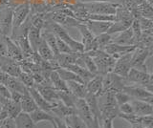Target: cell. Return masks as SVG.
Instances as JSON below:
<instances>
[{"instance_id": "1", "label": "cell", "mask_w": 153, "mask_h": 128, "mask_svg": "<svg viewBox=\"0 0 153 128\" xmlns=\"http://www.w3.org/2000/svg\"><path fill=\"white\" fill-rule=\"evenodd\" d=\"M42 30H47L51 33H53L56 36L59 37L64 42H66L68 46L72 49L74 53H84V46L81 43V41H78L72 37L69 33L66 31L65 28H63L61 25L57 23L52 21L50 19H45L44 26Z\"/></svg>"}, {"instance_id": "2", "label": "cell", "mask_w": 153, "mask_h": 128, "mask_svg": "<svg viewBox=\"0 0 153 128\" xmlns=\"http://www.w3.org/2000/svg\"><path fill=\"white\" fill-rule=\"evenodd\" d=\"M97 98L100 112V120H102V118H111V120H114L115 118L118 117L120 111L119 105L116 101V98H115V93L104 92L100 94Z\"/></svg>"}, {"instance_id": "3", "label": "cell", "mask_w": 153, "mask_h": 128, "mask_svg": "<svg viewBox=\"0 0 153 128\" xmlns=\"http://www.w3.org/2000/svg\"><path fill=\"white\" fill-rule=\"evenodd\" d=\"M85 53L93 58L96 66H97L98 74L105 75L108 73L113 72L116 58H113L112 55H108L105 51L95 50V51L85 52Z\"/></svg>"}, {"instance_id": "4", "label": "cell", "mask_w": 153, "mask_h": 128, "mask_svg": "<svg viewBox=\"0 0 153 128\" xmlns=\"http://www.w3.org/2000/svg\"><path fill=\"white\" fill-rule=\"evenodd\" d=\"M83 6L92 15H115L120 3L114 2H86Z\"/></svg>"}, {"instance_id": "5", "label": "cell", "mask_w": 153, "mask_h": 128, "mask_svg": "<svg viewBox=\"0 0 153 128\" xmlns=\"http://www.w3.org/2000/svg\"><path fill=\"white\" fill-rule=\"evenodd\" d=\"M124 85H126V78L114 74L113 72L103 75L102 80V92H120L123 91Z\"/></svg>"}, {"instance_id": "6", "label": "cell", "mask_w": 153, "mask_h": 128, "mask_svg": "<svg viewBox=\"0 0 153 128\" xmlns=\"http://www.w3.org/2000/svg\"><path fill=\"white\" fill-rule=\"evenodd\" d=\"M13 10L11 5L0 8V34L10 37L13 32Z\"/></svg>"}, {"instance_id": "7", "label": "cell", "mask_w": 153, "mask_h": 128, "mask_svg": "<svg viewBox=\"0 0 153 128\" xmlns=\"http://www.w3.org/2000/svg\"><path fill=\"white\" fill-rule=\"evenodd\" d=\"M75 108L76 110V115H78L87 126V128H94V125L97 121L91 113L90 109L86 103L84 98H76L75 103Z\"/></svg>"}, {"instance_id": "8", "label": "cell", "mask_w": 153, "mask_h": 128, "mask_svg": "<svg viewBox=\"0 0 153 128\" xmlns=\"http://www.w3.org/2000/svg\"><path fill=\"white\" fill-rule=\"evenodd\" d=\"M31 7L30 3L25 1L18 5L13 7V31L16 30L18 27H20L24 21L27 19V17L30 16ZM13 33V32H12Z\"/></svg>"}, {"instance_id": "9", "label": "cell", "mask_w": 153, "mask_h": 128, "mask_svg": "<svg viewBox=\"0 0 153 128\" xmlns=\"http://www.w3.org/2000/svg\"><path fill=\"white\" fill-rule=\"evenodd\" d=\"M147 58H149L148 49L145 48V47L136 46L135 50L132 52V58H131L132 68L147 71V67L146 64Z\"/></svg>"}, {"instance_id": "10", "label": "cell", "mask_w": 153, "mask_h": 128, "mask_svg": "<svg viewBox=\"0 0 153 128\" xmlns=\"http://www.w3.org/2000/svg\"><path fill=\"white\" fill-rule=\"evenodd\" d=\"M131 58H132V52L131 53H127L126 55H123L120 58H118L116 59V62H115L113 73L123 78H126L129 71L132 68Z\"/></svg>"}, {"instance_id": "11", "label": "cell", "mask_w": 153, "mask_h": 128, "mask_svg": "<svg viewBox=\"0 0 153 128\" xmlns=\"http://www.w3.org/2000/svg\"><path fill=\"white\" fill-rule=\"evenodd\" d=\"M149 75L150 74L148 73V71L131 68L128 73L127 78H126V84H137L143 87L147 83H149Z\"/></svg>"}, {"instance_id": "12", "label": "cell", "mask_w": 153, "mask_h": 128, "mask_svg": "<svg viewBox=\"0 0 153 128\" xmlns=\"http://www.w3.org/2000/svg\"><path fill=\"white\" fill-rule=\"evenodd\" d=\"M123 91L126 92L127 95H129L132 99H139V101H143L152 94L150 92H148L146 88H143L141 85H137V84L124 85Z\"/></svg>"}, {"instance_id": "13", "label": "cell", "mask_w": 153, "mask_h": 128, "mask_svg": "<svg viewBox=\"0 0 153 128\" xmlns=\"http://www.w3.org/2000/svg\"><path fill=\"white\" fill-rule=\"evenodd\" d=\"M135 48H136V46H134V45H120L117 43H114V42H111V43H109L108 45L105 46L103 51H105L108 55H112L113 58L117 59L123 55L131 53V52L135 50Z\"/></svg>"}, {"instance_id": "14", "label": "cell", "mask_w": 153, "mask_h": 128, "mask_svg": "<svg viewBox=\"0 0 153 128\" xmlns=\"http://www.w3.org/2000/svg\"><path fill=\"white\" fill-rule=\"evenodd\" d=\"M88 30L92 33L94 36H97L99 35H102L106 33L108 29L111 26L112 22H104V21H96V20H86L84 22Z\"/></svg>"}, {"instance_id": "15", "label": "cell", "mask_w": 153, "mask_h": 128, "mask_svg": "<svg viewBox=\"0 0 153 128\" xmlns=\"http://www.w3.org/2000/svg\"><path fill=\"white\" fill-rule=\"evenodd\" d=\"M28 90H29V92H30L31 96L33 97V101H35L37 108L42 109V110H44L46 112L52 113V109H53V107H54L55 103H52V102L47 101L46 99L41 96L40 93L36 89L35 86L31 87V88H28Z\"/></svg>"}, {"instance_id": "16", "label": "cell", "mask_w": 153, "mask_h": 128, "mask_svg": "<svg viewBox=\"0 0 153 128\" xmlns=\"http://www.w3.org/2000/svg\"><path fill=\"white\" fill-rule=\"evenodd\" d=\"M134 114L137 116H153V107L149 103L139 99H131L130 101Z\"/></svg>"}, {"instance_id": "17", "label": "cell", "mask_w": 153, "mask_h": 128, "mask_svg": "<svg viewBox=\"0 0 153 128\" xmlns=\"http://www.w3.org/2000/svg\"><path fill=\"white\" fill-rule=\"evenodd\" d=\"M5 41H6V47H7V56L13 58L16 62H20L24 59L23 54L18 47V45L14 41H13L10 37H5Z\"/></svg>"}, {"instance_id": "18", "label": "cell", "mask_w": 153, "mask_h": 128, "mask_svg": "<svg viewBox=\"0 0 153 128\" xmlns=\"http://www.w3.org/2000/svg\"><path fill=\"white\" fill-rule=\"evenodd\" d=\"M29 115H30L32 121L35 122L36 124H38V123L42 122V121L50 122V123H52V125L55 123V116L53 115L52 113L46 112L39 108H36V110L31 112Z\"/></svg>"}, {"instance_id": "19", "label": "cell", "mask_w": 153, "mask_h": 128, "mask_svg": "<svg viewBox=\"0 0 153 128\" xmlns=\"http://www.w3.org/2000/svg\"><path fill=\"white\" fill-rule=\"evenodd\" d=\"M102 80L103 75L97 74L91 78L89 81L85 84L86 89H87V93L94 94L96 96H100L102 92Z\"/></svg>"}, {"instance_id": "20", "label": "cell", "mask_w": 153, "mask_h": 128, "mask_svg": "<svg viewBox=\"0 0 153 128\" xmlns=\"http://www.w3.org/2000/svg\"><path fill=\"white\" fill-rule=\"evenodd\" d=\"M112 42L120 44V45H134L135 46V44H134L133 32L131 30V27L121 32V33H119L116 36L113 37Z\"/></svg>"}, {"instance_id": "21", "label": "cell", "mask_w": 153, "mask_h": 128, "mask_svg": "<svg viewBox=\"0 0 153 128\" xmlns=\"http://www.w3.org/2000/svg\"><path fill=\"white\" fill-rule=\"evenodd\" d=\"M27 37H28V41H29V43H30L31 48L33 49V52H36V53L37 47L40 44V42L42 40L41 30L32 25L30 30H29V32H28Z\"/></svg>"}, {"instance_id": "22", "label": "cell", "mask_w": 153, "mask_h": 128, "mask_svg": "<svg viewBox=\"0 0 153 128\" xmlns=\"http://www.w3.org/2000/svg\"><path fill=\"white\" fill-rule=\"evenodd\" d=\"M76 29L79 30V34L81 36V38H82L81 39V43L84 46V52H87L90 48V45L92 43L95 36L92 35V33L88 30V28L86 27L84 23H79V24L76 26Z\"/></svg>"}, {"instance_id": "23", "label": "cell", "mask_w": 153, "mask_h": 128, "mask_svg": "<svg viewBox=\"0 0 153 128\" xmlns=\"http://www.w3.org/2000/svg\"><path fill=\"white\" fill-rule=\"evenodd\" d=\"M20 106H21V111L24 113H28L30 114L33 110H36L37 108L36 104L33 101V97L31 96L30 92L27 89V91H25L22 94V98L20 101Z\"/></svg>"}, {"instance_id": "24", "label": "cell", "mask_w": 153, "mask_h": 128, "mask_svg": "<svg viewBox=\"0 0 153 128\" xmlns=\"http://www.w3.org/2000/svg\"><path fill=\"white\" fill-rule=\"evenodd\" d=\"M79 54L80 53H72V54H59L55 56V60L59 64V67L65 68L68 65L76 64V58H78Z\"/></svg>"}, {"instance_id": "25", "label": "cell", "mask_w": 153, "mask_h": 128, "mask_svg": "<svg viewBox=\"0 0 153 128\" xmlns=\"http://www.w3.org/2000/svg\"><path fill=\"white\" fill-rule=\"evenodd\" d=\"M67 87L69 91L78 98H84L87 94L85 84L78 81H67Z\"/></svg>"}, {"instance_id": "26", "label": "cell", "mask_w": 153, "mask_h": 128, "mask_svg": "<svg viewBox=\"0 0 153 128\" xmlns=\"http://www.w3.org/2000/svg\"><path fill=\"white\" fill-rule=\"evenodd\" d=\"M16 121V128H37V124L32 121L28 113L21 112L14 118Z\"/></svg>"}, {"instance_id": "27", "label": "cell", "mask_w": 153, "mask_h": 128, "mask_svg": "<svg viewBox=\"0 0 153 128\" xmlns=\"http://www.w3.org/2000/svg\"><path fill=\"white\" fill-rule=\"evenodd\" d=\"M86 103L90 109L91 113L92 115L94 116L95 118L100 121V108H99V103H98V98L96 95L94 94H91V93H87L86 96L84 98Z\"/></svg>"}, {"instance_id": "28", "label": "cell", "mask_w": 153, "mask_h": 128, "mask_svg": "<svg viewBox=\"0 0 153 128\" xmlns=\"http://www.w3.org/2000/svg\"><path fill=\"white\" fill-rule=\"evenodd\" d=\"M66 69H68L72 72H74L75 74H76L79 75V77L83 80V82L86 84L89 80L94 77V74H92L91 72L86 69V68H83V67H80V66L76 65V64H71V65H68L67 67H65Z\"/></svg>"}, {"instance_id": "29", "label": "cell", "mask_w": 153, "mask_h": 128, "mask_svg": "<svg viewBox=\"0 0 153 128\" xmlns=\"http://www.w3.org/2000/svg\"><path fill=\"white\" fill-rule=\"evenodd\" d=\"M50 81L52 83V86L54 87L56 91H69L68 87H67V83L62 79L59 75L57 74L56 70H53L50 74Z\"/></svg>"}, {"instance_id": "30", "label": "cell", "mask_w": 153, "mask_h": 128, "mask_svg": "<svg viewBox=\"0 0 153 128\" xmlns=\"http://www.w3.org/2000/svg\"><path fill=\"white\" fill-rule=\"evenodd\" d=\"M56 71L57 72V74L59 75V77L64 80V81H78V82H80V83H83V80L81 79L78 75L75 74L74 72H72V71L66 69V68H62V67H57L56 69Z\"/></svg>"}, {"instance_id": "31", "label": "cell", "mask_w": 153, "mask_h": 128, "mask_svg": "<svg viewBox=\"0 0 153 128\" xmlns=\"http://www.w3.org/2000/svg\"><path fill=\"white\" fill-rule=\"evenodd\" d=\"M2 106L7 110V112L9 114V117L13 118H16L19 114L22 112L20 103L14 102L11 98H8L7 101L2 104Z\"/></svg>"}, {"instance_id": "32", "label": "cell", "mask_w": 153, "mask_h": 128, "mask_svg": "<svg viewBox=\"0 0 153 128\" xmlns=\"http://www.w3.org/2000/svg\"><path fill=\"white\" fill-rule=\"evenodd\" d=\"M6 87L10 90V92L16 91V92H19L21 94H23L25 91H27V89H28L17 78L12 77V75H10L8 80H7Z\"/></svg>"}, {"instance_id": "33", "label": "cell", "mask_w": 153, "mask_h": 128, "mask_svg": "<svg viewBox=\"0 0 153 128\" xmlns=\"http://www.w3.org/2000/svg\"><path fill=\"white\" fill-rule=\"evenodd\" d=\"M36 53L42 59L47 60V61H50L52 59H54V58H55V55L53 54L52 50L50 49V47L48 46V44L46 43L45 40L43 38L40 42V44L37 47Z\"/></svg>"}, {"instance_id": "34", "label": "cell", "mask_w": 153, "mask_h": 128, "mask_svg": "<svg viewBox=\"0 0 153 128\" xmlns=\"http://www.w3.org/2000/svg\"><path fill=\"white\" fill-rule=\"evenodd\" d=\"M59 98L61 102H63L65 105L70 107H75V103L76 101V97H75L70 91H57Z\"/></svg>"}, {"instance_id": "35", "label": "cell", "mask_w": 153, "mask_h": 128, "mask_svg": "<svg viewBox=\"0 0 153 128\" xmlns=\"http://www.w3.org/2000/svg\"><path fill=\"white\" fill-rule=\"evenodd\" d=\"M64 120L69 124L70 128H87L84 121L76 114L66 117Z\"/></svg>"}, {"instance_id": "36", "label": "cell", "mask_w": 153, "mask_h": 128, "mask_svg": "<svg viewBox=\"0 0 153 128\" xmlns=\"http://www.w3.org/2000/svg\"><path fill=\"white\" fill-rule=\"evenodd\" d=\"M138 10L140 13V16L146 19L153 20V7L149 5L147 2H143L138 6Z\"/></svg>"}, {"instance_id": "37", "label": "cell", "mask_w": 153, "mask_h": 128, "mask_svg": "<svg viewBox=\"0 0 153 128\" xmlns=\"http://www.w3.org/2000/svg\"><path fill=\"white\" fill-rule=\"evenodd\" d=\"M81 58L83 60V63L85 68L87 69L89 72H91L94 75H97L98 74V69H97V66H96L95 62L93 58H91L89 55H87L84 52V53H81Z\"/></svg>"}, {"instance_id": "38", "label": "cell", "mask_w": 153, "mask_h": 128, "mask_svg": "<svg viewBox=\"0 0 153 128\" xmlns=\"http://www.w3.org/2000/svg\"><path fill=\"white\" fill-rule=\"evenodd\" d=\"M20 81L25 85L27 88H31L35 86V80H33V78L31 73L25 72V71H22L20 73V75H18L17 78Z\"/></svg>"}, {"instance_id": "39", "label": "cell", "mask_w": 153, "mask_h": 128, "mask_svg": "<svg viewBox=\"0 0 153 128\" xmlns=\"http://www.w3.org/2000/svg\"><path fill=\"white\" fill-rule=\"evenodd\" d=\"M88 20L114 22L115 21V15H92V13H89Z\"/></svg>"}, {"instance_id": "40", "label": "cell", "mask_w": 153, "mask_h": 128, "mask_svg": "<svg viewBox=\"0 0 153 128\" xmlns=\"http://www.w3.org/2000/svg\"><path fill=\"white\" fill-rule=\"evenodd\" d=\"M56 44H57V50H59V54H72V53H74V52L72 51V49L68 46V44L57 36H56Z\"/></svg>"}, {"instance_id": "41", "label": "cell", "mask_w": 153, "mask_h": 128, "mask_svg": "<svg viewBox=\"0 0 153 128\" xmlns=\"http://www.w3.org/2000/svg\"><path fill=\"white\" fill-rule=\"evenodd\" d=\"M115 98H116V101L118 103V105H121L123 103H126L131 101V98L129 95H127L126 92L123 91H120L115 93Z\"/></svg>"}, {"instance_id": "42", "label": "cell", "mask_w": 153, "mask_h": 128, "mask_svg": "<svg viewBox=\"0 0 153 128\" xmlns=\"http://www.w3.org/2000/svg\"><path fill=\"white\" fill-rule=\"evenodd\" d=\"M138 21H139V23H140L142 32H147V31L153 30V23H152V20L146 19V18H143V17L141 16V17L138 18Z\"/></svg>"}, {"instance_id": "43", "label": "cell", "mask_w": 153, "mask_h": 128, "mask_svg": "<svg viewBox=\"0 0 153 128\" xmlns=\"http://www.w3.org/2000/svg\"><path fill=\"white\" fill-rule=\"evenodd\" d=\"M119 111L121 114H124V115H130V114H134L133 111V106L130 101L123 103L121 105H119Z\"/></svg>"}, {"instance_id": "44", "label": "cell", "mask_w": 153, "mask_h": 128, "mask_svg": "<svg viewBox=\"0 0 153 128\" xmlns=\"http://www.w3.org/2000/svg\"><path fill=\"white\" fill-rule=\"evenodd\" d=\"M0 128H16V121L13 118H7L0 121Z\"/></svg>"}, {"instance_id": "45", "label": "cell", "mask_w": 153, "mask_h": 128, "mask_svg": "<svg viewBox=\"0 0 153 128\" xmlns=\"http://www.w3.org/2000/svg\"><path fill=\"white\" fill-rule=\"evenodd\" d=\"M99 122L100 128H113V120L111 118H102Z\"/></svg>"}, {"instance_id": "46", "label": "cell", "mask_w": 153, "mask_h": 128, "mask_svg": "<svg viewBox=\"0 0 153 128\" xmlns=\"http://www.w3.org/2000/svg\"><path fill=\"white\" fill-rule=\"evenodd\" d=\"M5 37L2 35H0V55H7V47Z\"/></svg>"}, {"instance_id": "47", "label": "cell", "mask_w": 153, "mask_h": 128, "mask_svg": "<svg viewBox=\"0 0 153 128\" xmlns=\"http://www.w3.org/2000/svg\"><path fill=\"white\" fill-rule=\"evenodd\" d=\"M21 98H22V94L16 92V91H13L11 92V99L14 102H17V103H20L21 101Z\"/></svg>"}, {"instance_id": "48", "label": "cell", "mask_w": 153, "mask_h": 128, "mask_svg": "<svg viewBox=\"0 0 153 128\" xmlns=\"http://www.w3.org/2000/svg\"><path fill=\"white\" fill-rule=\"evenodd\" d=\"M9 77H10V75H8L6 72H4V71L0 70V83L6 86V83H7V80H8Z\"/></svg>"}, {"instance_id": "49", "label": "cell", "mask_w": 153, "mask_h": 128, "mask_svg": "<svg viewBox=\"0 0 153 128\" xmlns=\"http://www.w3.org/2000/svg\"><path fill=\"white\" fill-rule=\"evenodd\" d=\"M146 101L147 103H149V104H150V105H151V106L153 107V94H151V95H150V96H149V97H148V98H147L146 99V101Z\"/></svg>"}, {"instance_id": "50", "label": "cell", "mask_w": 153, "mask_h": 128, "mask_svg": "<svg viewBox=\"0 0 153 128\" xmlns=\"http://www.w3.org/2000/svg\"><path fill=\"white\" fill-rule=\"evenodd\" d=\"M148 53H149V58H151V56L153 55V41L150 43V45L148 46Z\"/></svg>"}, {"instance_id": "51", "label": "cell", "mask_w": 153, "mask_h": 128, "mask_svg": "<svg viewBox=\"0 0 153 128\" xmlns=\"http://www.w3.org/2000/svg\"><path fill=\"white\" fill-rule=\"evenodd\" d=\"M146 2H147L149 5H151L153 7V0H146Z\"/></svg>"}, {"instance_id": "52", "label": "cell", "mask_w": 153, "mask_h": 128, "mask_svg": "<svg viewBox=\"0 0 153 128\" xmlns=\"http://www.w3.org/2000/svg\"><path fill=\"white\" fill-rule=\"evenodd\" d=\"M137 128H152V127L148 125H142V126H138Z\"/></svg>"}, {"instance_id": "53", "label": "cell", "mask_w": 153, "mask_h": 128, "mask_svg": "<svg viewBox=\"0 0 153 128\" xmlns=\"http://www.w3.org/2000/svg\"><path fill=\"white\" fill-rule=\"evenodd\" d=\"M149 79H150V82L153 84V73L150 74V75H149Z\"/></svg>"}, {"instance_id": "54", "label": "cell", "mask_w": 153, "mask_h": 128, "mask_svg": "<svg viewBox=\"0 0 153 128\" xmlns=\"http://www.w3.org/2000/svg\"><path fill=\"white\" fill-rule=\"evenodd\" d=\"M1 110H2V104L0 103V113H1Z\"/></svg>"}, {"instance_id": "55", "label": "cell", "mask_w": 153, "mask_h": 128, "mask_svg": "<svg viewBox=\"0 0 153 128\" xmlns=\"http://www.w3.org/2000/svg\"><path fill=\"white\" fill-rule=\"evenodd\" d=\"M0 70H1V62H0Z\"/></svg>"}]
</instances>
